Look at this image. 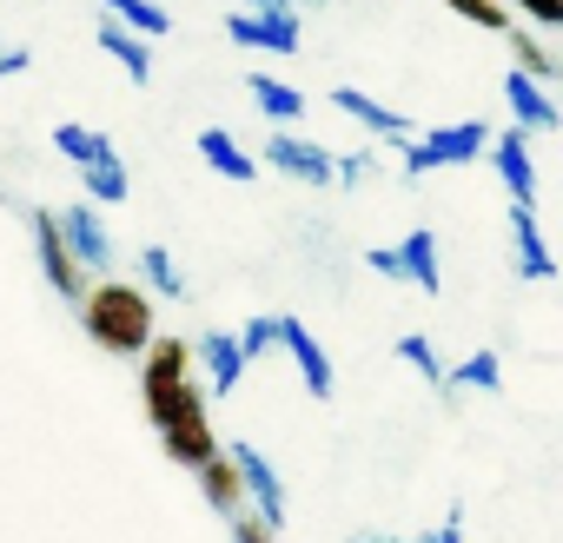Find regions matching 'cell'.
<instances>
[{"instance_id":"obj_1","label":"cell","mask_w":563,"mask_h":543,"mask_svg":"<svg viewBox=\"0 0 563 543\" xmlns=\"http://www.w3.org/2000/svg\"><path fill=\"white\" fill-rule=\"evenodd\" d=\"M80 325L113 358H146L153 352V299L126 279H93V292L80 306Z\"/></svg>"},{"instance_id":"obj_2","label":"cell","mask_w":563,"mask_h":543,"mask_svg":"<svg viewBox=\"0 0 563 543\" xmlns=\"http://www.w3.org/2000/svg\"><path fill=\"white\" fill-rule=\"evenodd\" d=\"M365 265L391 286H411V292H438L444 286V265H438V232L431 225H411L398 245H372Z\"/></svg>"},{"instance_id":"obj_3","label":"cell","mask_w":563,"mask_h":543,"mask_svg":"<svg viewBox=\"0 0 563 543\" xmlns=\"http://www.w3.org/2000/svg\"><path fill=\"white\" fill-rule=\"evenodd\" d=\"M490 126L484 120H457V126H424L411 146H405V179H424L438 166H471L477 153H490Z\"/></svg>"},{"instance_id":"obj_4","label":"cell","mask_w":563,"mask_h":543,"mask_svg":"<svg viewBox=\"0 0 563 543\" xmlns=\"http://www.w3.org/2000/svg\"><path fill=\"white\" fill-rule=\"evenodd\" d=\"M27 232H34V252H41V272H47V286L60 292V299H74V306H87V265H80V252L67 245V225H60V212H34L27 219Z\"/></svg>"},{"instance_id":"obj_5","label":"cell","mask_w":563,"mask_h":543,"mask_svg":"<svg viewBox=\"0 0 563 543\" xmlns=\"http://www.w3.org/2000/svg\"><path fill=\"white\" fill-rule=\"evenodd\" d=\"M265 166H278V173L299 179V186H339V153L299 140L292 126H272V140H265Z\"/></svg>"},{"instance_id":"obj_6","label":"cell","mask_w":563,"mask_h":543,"mask_svg":"<svg viewBox=\"0 0 563 543\" xmlns=\"http://www.w3.org/2000/svg\"><path fill=\"white\" fill-rule=\"evenodd\" d=\"M225 41H232V47H258V54H299V14L232 8V14H225Z\"/></svg>"},{"instance_id":"obj_7","label":"cell","mask_w":563,"mask_h":543,"mask_svg":"<svg viewBox=\"0 0 563 543\" xmlns=\"http://www.w3.org/2000/svg\"><path fill=\"white\" fill-rule=\"evenodd\" d=\"M332 107H339L345 120H358V126H365L372 140H385V146H398V153H405V146H411V140L424 133L418 120H405L398 107H385V100H372V93H358V87H332Z\"/></svg>"},{"instance_id":"obj_8","label":"cell","mask_w":563,"mask_h":543,"mask_svg":"<svg viewBox=\"0 0 563 543\" xmlns=\"http://www.w3.org/2000/svg\"><path fill=\"white\" fill-rule=\"evenodd\" d=\"M510 265H517V279L530 286H550L556 279V252L537 225V206H510Z\"/></svg>"},{"instance_id":"obj_9","label":"cell","mask_w":563,"mask_h":543,"mask_svg":"<svg viewBox=\"0 0 563 543\" xmlns=\"http://www.w3.org/2000/svg\"><path fill=\"white\" fill-rule=\"evenodd\" d=\"M232 464H239V477H245V497H252V510L278 530L286 523V477L272 470V457L258 451V444H232Z\"/></svg>"},{"instance_id":"obj_10","label":"cell","mask_w":563,"mask_h":543,"mask_svg":"<svg viewBox=\"0 0 563 543\" xmlns=\"http://www.w3.org/2000/svg\"><path fill=\"white\" fill-rule=\"evenodd\" d=\"M490 166H497L510 206H537V159H530V133L523 126H504L490 140Z\"/></svg>"},{"instance_id":"obj_11","label":"cell","mask_w":563,"mask_h":543,"mask_svg":"<svg viewBox=\"0 0 563 543\" xmlns=\"http://www.w3.org/2000/svg\"><path fill=\"white\" fill-rule=\"evenodd\" d=\"M278 345L292 352V365H299V378H306V391H312V398H332L339 372H332L325 345H319V339L306 332V319H292V312H278Z\"/></svg>"},{"instance_id":"obj_12","label":"cell","mask_w":563,"mask_h":543,"mask_svg":"<svg viewBox=\"0 0 563 543\" xmlns=\"http://www.w3.org/2000/svg\"><path fill=\"white\" fill-rule=\"evenodd\" d=\"M60 225H67V245L80 252V265L93 272V279H113V239H107V219L93 212V199L67 206V212H60Z\"/></svg>"},{"instance_id":"obj_13","label":"cell","mask_w":563,"mask_h":543,"mask_svg":"<svg viewBox=\"0 0 563 543\" xmlns=\"http://www.w3.org/2000/svg\"><path fill=\"white\" fill-rule=\"evenodd\" d=\"M192 352H199V372H206V391H239V378H245V345H239V332H199L192 339Z\"/></svg>"},{"instance_id":"obj_14","label":"cell","mask_w":563,"mask_h":543,"mask_svg":"<svg viewBox=\"0 0 563 543\" xmlns=\"http://www.w3.org/2000/svg\"><path fill=\"white\" fill-rule=\"evenodd\" d=\"M504 107H510V120L523 126V133H556L563 126V107L543 93V80H530V74H504Z\"/></svg>"},{"instance_id":"obj_15","label":"cell","mask_w":563,"mask_h":543,"mask_svg":"<svg viewBox=\"0 0 563 543\" xmlns=\"http://www.w3.org/2000/svg\"><path fill=\"white\" fill-rule=\"evenodd\" d=\"M159 444H166V457H173V464H186V470H206L212 457H225V451H219V437H212V424H206V405H199V411H186V418H173V424L159 431Z\"/></svg>"},{"instance_id":"obj_16","label":"cell","mask_w":563,"mask_h":543,"mask_svg":"<svg viewBox=\"0 0 563 543\" xmlns=\"http://www.w3.org/2000/svg\"><path fill=\"white\" fill-rule=\"evenodd\" d=\"M245 93H252V107H258L272 126H299V120H306V93L286 87V80H272V74H245Z\"/></svg>"},{"instance_id":"obj_17","label":"cell","mask_w":563,"mask_h":543,"mask_svg":"<svg viewBox=\"0 0 563 543\" xmlns=\"http://www.w3.org/2000/svg\"><path fill=\"white\" fill-rule=\"evenodd\" d=\"M93 47H100L107 60H120V67L146 87V74H153V47H146V34H133V27H120V21H100Z\"/></svg>"},{"instance_id":"obj_18","label":"cell","mask_w":563,"mask_h":543,"mask_svg":"<svg viewBox=\"0 0 563 543\" xmlns=\"http://www.w3.org/2000/svg\"><path fill=\"white\" fill-rule=\"evenodd\" d=\"M199 159H206L219 179H239V186H245V179H258V159H252L225 126H206V133H199Z\"/></svg>"},{"instance_id":"obj_19","label":"cell","mask_w":563,"mask_h":543,"mask_svg":"<svg viewBox=\"0 0 563 543\" xmlns=\"http://www.w3.org/2000/svg\"><path fill=\"white\" fill-rule=\"evenodd\" d=\"M199 490H206V503H212L219 517H245V503H252V497H245V477H239V464H232V451L199 470Z\"/></svg>"},{"instance_id":"obj_20","label":"cell","mask_w":563,"mask_h":543,"mask_svg":"<svg viewBox=\"0 0 563 543\" xmlns=\"http://www.w3.org/2000/svg\"><path fill=\"white\" fill-rule=\"evenodd\" d=\"M54 153H60V159H74L80 173H87V166H107V159H120L107 133H93V126H74V120H67V126H54Z\"/></svg>"},{"instance_id":"obj_21","label":"cell","mask_w":563,"mask_h":543,"mask_svg":"<svg viewBox=\"0 0 563 543\" xmlns=\"http://www.w3.org/2000/svg\"><path fill=\"white\" fill-rule=\"evenodd\" d=\"M444 391H484V398H490V391H504V358H497L490 345H484V352H471V358H457Z\"/></svg>"},{"instance_id":"obj_22","label":"cell","mask_w":563,"mask_h":543,"mask_svg":"<svg viewBox=\"0 0 563 543\" xmlns=\"http://www.w3.org/2000/svg\"><path fill=\"white\" fill-rule=\"evenodd\" d=\"M140 279H146L159 299H186V292H192L186 272H179V258H173L166 245H140Z\"/></svg>"},{"instance_id":"obj_23","label":"cell","mask_w":563,"mask_h":543,"mask_svg":"<svg viewBox=\"0 0 563 543\" xmlns=\"http://www.w3.org/2000/svg\"><path fill=\"white\" fill-rule=\"evenodd\" d=\"M398 358H405V365H411V372H418L424 385H438V391L451 385V365L438 358V345H431L424 332H405V339H398Z\"/></svg>"},{"instance_id":"obj_24","label":"cell","mask_w":563,"mask_h":543,"mask_svg":"<svg viewBox=\"0 0 563 543\" xmlns=\"http://www.w3.org/2000/svg\"><path fill=\"white\" fill-rule=\"evenodd\" d=\"M100 8L120 21V27H133V34H146V41H159L173 21H166V8H153V0H100Z\"/></svg>"},{"instance_id":"obj_25","label":"cell","mask_w":563,"mask_h":543,"mask_svg":"<svg viewBox=\"0 0 563 543\" xmlns=\"http://www.w3.org/2000/svg\"><path fill=\"white\" fill-rule=\"evenodd\" d=\"M510 60H517V74H530V80H563L556 54L537 47V34H510Z\"/></svg>"},{"instance_id":"obj_26","label":"cell","mask_w":563,"mask_h":543,"mask_svg":"<svg viewBox=\"0 0 563 543\" xmlns=\"http://www.w3.org/2000/svg\"><path fill=\"white\" fill-rule=\"evenodd\" d=\"M80 186H87V199H93V206H120V199H126V166H120V159L87 166V173H80Z\"/></svg>"},{"instance_id":"obj_27","label":"cell","mask_w":563,"mask_h":543,"mask_svg":"<svg viewBox=\"0 0 563 543\" xmlns=\"http://www.w3.org/2000/svg\"><path fill=\"white\" fill-rule=\"evenodd\" d=\"M451 14H464L471 27H484V34H504L510 27V14H504V0H444Z\"/></svg>"},{"instance_id":"obj_28","label":"cell","mask_w":563,"mask_h":543,"mask_svg":"<svg viewBox=\"0 0 563 543\" xmlns=\"http://www.w3.org/2000/svg\"><path fill=\"white\" fill-rule=\"evenodd\" d=\"M239 345H245V358H265V352L278 345V312H258V319H245Z\"/></svg>"},{"instance_id":"obj_29","label":"cell","mask_w":563,"mask_h":543,"mask_svg":"<svg viewBox=\"0 0 563 543\" xmlns=\"http://www.w3.org/2000/svg\"><path fill=\"white\" fill-rule=\"evenodd\" d=\"M278 530L258 517V510H245V517H232V543H272Z\"/></svg>"},{"instance_id":"obj_30","label":"cell","mask_w":563,"mask_h":543,"mask_svg":"<svg viewBox=\"0 0 563 543\" xmlns=\"http://www.w3.org/2000/svg\"><path fill=\"white\" fill-rule=\"evenodd\" d=\"M517 14H530L537 27H563V0H510Z\"/></svg>"},{"instance_id":"obj_31","label":"cell","mask_w":563,"mask_h":543,"mask_svg":"<svg viewBox=\"0 0 563 543\" xmlns=\"http://www.w3.org/2000/svg\"><path fill=\"white\" fill-rule=\"evenodd\" d=\"M411 543H464V510H451L438 530H424V536H411Z\"/></svg>"},{"instance_id":"obj_32","label":"cell","mask_w":563,"mask_h":543,"mask_svg":"<svg viewBox=\"0 0 563 543\" xmlns=\"http://www.w3.org/2000/svg\"><path fill=\"white\" fill-rule=\"evenodd\" d=\"M365 173H372V153H345L339 159V186H365Z\"/></svg>"},{"instance_id":"obj_33","label":"cell","mask_w":563,"mask_h":543,"mask_svg":"<svg viewBox=\"0 0 563 543\" xmlns=\"http://www.w3.org/2000/svg\"><path fill=\"white\" fill-rule=\"evenodd\" d=\"M27 67H34L27 47H0V80H14V74H27Z\"/></svg>"},{"instance_id":"obj_34","label":"cell","mask_w":563,"mask_h":543,"mask_svg":"<svg viewBox=\"0 0 563 543\" xmlns=\"http://www.w3.org/2000/svg\"><path fill=\"white\" fill-rule=\"evenodd\" d=\"M239 8H272V14H292V0H239Z\"/></svg>"},{"instance_id":"obj_35","label":"cell","mask_w":563,"mask_h":543,"mask_svg":"<svg viewBox=\"0 0 563 543\" xmlns=\"http://www.w3.org/2000/svg\"><path fill=\"white\" fill-rule=\"evenodd\" d=\"M358 543H411V536H358Z\"/></svg>"}]
</instances>
